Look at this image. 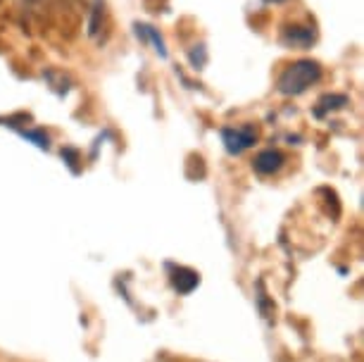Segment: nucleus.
<instances>
[{"instance_id": "1", "label": "nucleus", "mask_w": 364, "mask_h": 362, "mask_svg": "<svg viewBox=\"0 0 364 362\" xmlns=\"http://www.w3.org/2000/svg\"><path fill=\"white\" fill-rule=\"evenodd\" d=\"M321 79V67L314 60H298L288 65L286 72L279 77V91L284 95H300L312 84Z\"/></svg>"}, {"instance_id": "2", "label": "nucleus", "mask_w": 364, "mask_h": 362, "mask_svg": "<svg viewBox=\"0 0 364 362\" xmlns=\"http://www.w3.org/2000/svg\"><path fill=\"white\" fill-rule=\"evenodd\" d=\"M222 139H224L226 150H229L231 155H238V153H243V150H248L250 146H255L257 132L245 124V127H236V129H224Z\"/></svg>"}, {"instance_id": "3", "label": "nucleus", "mask_w": 364, "mask_h": 362, "mask_svg": "<svg viewBox=\"0 0 364 362\" xmlns=\"http://www.w3.org/2000/svg\"><path fill=\"white\" fill-rule=\"evenodd\" d=\"M281 41L291 48H310L314 43V29L310 26H286Z\"/></svg>"}, {"instance_id": "4", "label": "nucleus", "mask_w": 364, "mask_h": 362, "mask_svg": "<svg viewBox=\"0 0 364 362\" xmlns=\"http://www.w3.org/2000/svg\"><path fill=\"white\" fill-rule=\"evenodd\" d=\"M281 165H284V155H281L279 150H262V153L255 158V172H259V174L279 172Z\"/></svg>"}, {"instance_id": "5", "label": "nucleus", "mask_w": 364, "mask_h": 362, "mask_svg": "<svg viewBox=\"0 0 364 362\" xmlns=\"http://www.w3.org/2000/svg\"><path fill=\"white\" fill-rule=\"evenodd\" d=\"M174 286L181 293H188V291H193L196 286H198V275L196 272H191V270H176V275H174Z\"/></svg>"}, {"instance_id": "6", "label": "nucleus", "mask_w": 364, "mask_h": 362, "mask_svg": "<svg viewBox=\"0 0 364 362\" xmlns=\"http://www.w3.org/2000/svg\"><path fill=\"white\" fill-rule=\"evenodd\" d=\"M348 105V98L346 95H324V98L319 100V107H317V115L321 117V115H326L328 110H338V107Z\"/></svg>"}, {"instance_id": "7", "label": "nucleus", "mask_w": 364, "mask_h": 362, "mask_svg": "<svg viewBox=\"0 0 364 362\" xmlns=\"http://www.w3.org/2000/svg\"><path fill=\"white\" fill-rule=\"evenodd\" d=\"M43 77L48 79V84H50V86L55 88V91H60V93H67V91H70V79H67L63 72L48 70V72H43Z\"/></svg>"}, {"instance_id": "8", "label": "nucleus", "mask_w": 364, "mask_h": 362, "mask_svg": "<svg viewBox=\"0 0 364 362\" xmlns=\"http://www.w3.org/2000/svg\"><path fill=\"white\" fill-rule=\"evenodd\" d=\"M136 29H139V36L143 33L146 38H150V41H153V46H155V50L160 53L162 58H167V50H164V41L160 38V33H157L153 26H136Z\"/></svg>"}, {"instance_id": "9", "label": "nucleus", "mask_w": 364, "mask_h": 362, "mask_svg": "<svg viewBox=\"0 0 364 362\" xmlns=\"http://www.w3.org/2000/svg\"><path fill=\"white\" fill-rule=\"evenodd\" d=\"M274 3H279V0H274Z\"/></svg>"}]
</instances>
